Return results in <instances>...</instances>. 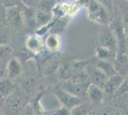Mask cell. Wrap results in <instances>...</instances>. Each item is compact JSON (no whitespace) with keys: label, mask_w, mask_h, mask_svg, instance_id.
<instances>
[{"label":"cell","mask_w":128,"mask_h":115,"mask_svg":"<svg viewBox=\"0 0 128 115\" xmlns=\"http://www.w3.org/2000/svg\"><path fill=\"white\" fill-rule=\"evenodd\" d=\"M88 18L92 22L100 24L102 26L109 25V16L105 7L96 0H90L87 9Z\"/></svg>","instance_id":"6da1fadb"},{"label":"cell","mask_w":128,"mask_h":115,"mask_svg":"<svg viewBox=\"0 0 128 115\" xmlns=\"http://www.w3.org/2000/svg\"><path fill=\"white\" fill-rule=\"evenodd\" d=\"M109 28L113 32L118 43V53H125L126 52V38H125V25L123 24L120 17L117 16L112 21L109 22Z\"/></svg>","instance_id":"7a4b0ae2"},{"label":"cell","mask_w":128,"mask_h":115,"mask_svg":"<svg viewBox=\"0 0 128 115\" xmlns=\"http://www.w3.org/2000/svg\"><path fill=\"white\" fill-rule=\"evenodd\" d=\"M100 32L98 35V46H102L109 50H112L118 53V43L113 32L110 30L109 26H103Z\"/></svg>","instance_id":"3957f363"},{"label":"cell","mask_w":128,"mask_h":115,"mask_svg":"<svg viewBox=\"0 0 128 115\" xmlns=\"http://www.w3.org/2000/svg\"><path fill=\"white\" fill-rule=\"evenodd\" d=\"M54 94L56 98L58 99L60 104H62V106H65L69 109H72L76 105L81 103V99L80 97H76L75 95L65 91L61 87H56V89H54Z\"/></svg>","instance_id":"277c9868"},{"label":"cell","mask_w":128,"mask_h":115,"mask_svg":"<svg viewBox=\"0 0 128 115\" xmlns=\"http://www.w3.org/2000/svg\"><path fill=\"white\" fill-rule=\"evenodd\" d=\"M6 19L11 27L17 29L24 25L23 20V13L20 6L11 7L6 9Z\"/></svg>","instance_id":"5b68a950"},{"label":"cell","mask_w":128,"mask_h":115,"mask_svg":"<svg viewBox=\"0 0 128 115\" xmlns=\"http://www.w3.org/2000/svg\"><path fill=\"white\" fill-rule=\"evenodd\" d=\"M88 86H86V83L84 82H78V81H65L62 82L61 88L64 89L65 91L80 98L83 94L86 93Z\"/></svg>","instance_id":"8992f818"},{"label":"cell","mask_w":128,"mask_h":115,"mask_svg":"<svg viewBox=\"0 0 128 115\" xmlns=\"http://www.w3.org/2000/svg\"><path fill=\"white\" fill-rule=\"evenodd\" d=\"M22 65L19 60L16 57H11L6 64V76L7 78L14 80L19 77L22 73Z\"/></svg>","instance_id":"52a82bcc"},{"label":"cell","mask_w":128,"mask_h":115,"mask_svg":"<svg viewBox=\"0 0 128 115\" xmlns=\"http://www.w3.org/2000/svg\"><path fill=\"white\" fill-rule=\"evenodd\" d=\"M86 70H87V74L89 76V79H90L92 84H95V85H98V86L102 88L103 84L105 83L106 80L108 79L106 75L102 71H100L96 65L88 66Z\"/></svg>","instance_id":"ba28073f"},{"label":"cell","mask_w":128,"mask_h":115,"mask_svg":"<svg viewBox=\"0 0 128 115\" xmlns=\"http://www.w3.org/2000/svg\"><path fill=\"white\" fill-rule=\"evenodd\" d=\"M123 78L124 77L120 75V74H115L113 76L109 77L106 80L105 83L103 84V86H102L104 93L111 94V95L117 93L118 89L120 88L123 81Z\"/></svg>","instance_id":"9c48e42d"},{"label":"cell","mask_w":128,"mask_h":115,"mask_svg":"<svg viewBox=\"0 0 128 115\" xmlns=\"http://www.w3.org/2000/svg\"><path fill=\"white\" fill-rule=\"evenodd\" d=\"M113 65L117 74L125 77L128 74V55L125 53H118Z\"/></svg>","instance_id":"30bf717a"},{"label":"cell","mask_w":128,"mask_h":115,"mask_svg":"<svg viewBox=\"0 0 128 115\" xmlns=\"http://www.w3.org/2000/svg\"><path fill=\"white\" fill-rule=\"evenodd\" d=\"M25 45H26V48L30 52H32L34 54H38L43 48V40L41 37L38 36V34L31 35L27 38Z\"/></svg>","instance_id":"8fae6325"},{"label":"cell","mask_w":128,"mask_h":115,"mask_svg":"<svg viewBox=\"0 0 128 115\" xmlns=\"http://www.w3.org/2000/svg\"><path fill=\"white\" fill-rule=\"evenodd\" d=\"M16 91V85L9 78H3L0 80V99L6 100Z\"/></svg>","instance_id":"7c38bea8"},{"label":"cell","mask_w":128,"mask_h":115,"mask_svg":"<svg viewBox=\"0 0 128 115\" xmlns=\"http://www.w3.org/2000/svg\"><path fill=\"white\" fill-rule=\"evenodd\" d=\"M16 92V91H14ZM8 101L7 105H6V112L8 115H17L18 112L21 110L22 102L19 97H14V93L12 94L10 97L6 99Z\"/></svg>","instance_id":"4fadbf2b"},{"label":"cell","mask_w":128,"mask_h":115,"mask_svg":"<svg viewBox=\"0 0 128 115\" xmlns=\"http://www.w3.org/2000/svg\"><path fill=\"white\" fill-rule=\"evenodd\" d=\"M86 94L88 95V97L90 99V101L94 104H100L102 103V101L104 98V91L102 87L92 84L87 87Z\"/></svg>","instance_id":"5bb4252c"},{"label":"cell","mask_w":128,"mask_h":115,"mask_svg":"<svg viewBox=\"0 0 128 115\" xmlns=\"http://www.w3.org/2000/svg\"><path fill=\"white\" fill-rule=\"evenodd\" d=\"M52 20H53L52 13H45V12L39 11L38 9L34 11V23H36V26L38 27V29L50 24Z\"/></svg>","instance_id":"9a60e30c"},{"label":"cell","mask_w":128,"mask_h":115,"mask_svg":"<svg viewBox=\"0 0 128 115\" xmlns=\"http://www.w3.org/2000/svg\"><path fill=\"white\" fill-rule=\"evenodd\" d=\"M45 46L51 52L58 51L61 46V40H60L58 35H56V34L49 35L45 39Z\"/></svg>","instance_id":"2e32d148"},{"label":"cell","mask_w":128,"mask_h":115,"mask_svg":"<svg viewBox=\"0 0 128 115\" xmlns=\"http://www.w3.org/2000/svg\"><path fill=\"white\" fill-rule=\"evenodd\" d=\"M96 58L98 60H108L113 62L115 60V58L117 56V52H114L112 50H109L107 48L102 47V46H98L96 48Z\"/></svg>","instance_id":"e0dca14e"},{"label":"cell","mask_w":128,"mask_h":115,"mask_svg":"<svg viewBox=\"0 0 128 115\" xmlns=\"http://www.w3.org/2000/svg\"><path fill=\"white\" fill-rule=\"evenodd\" d=\"M96 66L100 71H102L106 75L107 78L117 74V72H116L115 68H114V65H113V62H111V61L103 60H98L96 61Z\"/></svg>","instance_id":"ac0fdd59"},{"label":"cell","mask_w":128,"mask_h":115,"mask_svg":"<svg viewBox=\"0 0 128 115\" xmlns=\"http://www.w3.org/2000/svg\"><path fill=\"white\" fill-rule=\"evenodd\" d=\"M117 9L120 12V19L124 25L128 24V0H118L117 4Z\"/></svg>","instance_id":"d6986e66"},{"label":"cell","mask_w":128,"mask_h":115,"mask_svg":"<svg viewBox=\"0 0 128 115\" xmlns=\"http://www.w3.org/2000/svg\"><path fill=\"white\" fill-rule=\"evenodd\" d=\"M54 6H56V1L54 0H39L36 8L39 11L45 12V13H52Z\"/></svg>","instance_id":"ffe728a7"},{"label":"cell","mask_w":128,"mask_h":115,"mask_svg":"<svg viewBox=\"0 0 128 115\" xmlns=\"http://www.w3.org/2000/svg\"><path fill=\"white\" fill-rule=\"evenodd\" d=\"M89 106L85 104L80 103L71 109V115H88Z\"/></svg>","instance_id":"44dd1931"},{"label":"cell","mask_w":128,"mask_h":115,"mask_svg":"<svg viewBox=\"0 0 128 115\" xmlns=\"http://www.w3.org/2000/svg\"><path fill=\"white\" fill-rule=\"evenodd\" d=\"M128 93V74L123 78V81L120 84V88L118 89L116 95H123Z\"/></svg>","instance_id":"7402d4cb"},{"label":"cell","mask_w":128,"mask_h":115,"mask_svg":"<svg viewBox=\"0 0 128 115\" xmlns=\"http://www.w3.org/2000/svg\"><path fill=\"white\" fill-rule=\"evenodd\" d=\"M10 41V38L8 36V33L4 29H0V46L8 45Z\"/></svg>","instance_id":"603a6c76"},{"label":"cell","mask_w":128,"mask_h":115,"mask_svg":"<svg viewBox=\"0 0 128 115\" xmlns=\"http://www.w3.org/2000/svg\"><path fill=\"white\" fill-rule=\"evenodd\" d=\"M1 4L5 7L6 9L11 8V7H16V6H19L20 0H1Z\"/></svg>","instance_id":"cb8c5ba5"},{"label":"cell","mask_w":128,"mask_h":115,"mask_svg":"<svg viewBox=\"0 0 128 115\" xmlns=\"http://www.w3.org/2000/svg\"><path fill=\"white\" fill-rule=\"evenodd\" d=\"M39 0H20V3L23 4L25 7H29V8H32L36 9L38 5Z\"/></svg>","instance_id":"d4e9b609"},{"label":"cell","mask_w":128,"mask_h":115,"mask_svg":"<svg viewBox=\"0 0 128 115\" xmlns=\"http://www.w3.org/2000/svg\"><path fill=\"white\" fill-rule=\"evenodd\" d=\"M100 3H102V5L105 7L106 10H109L110 12H113V7H114V2L113 0H96Z\"/></svg>","instance_id":"484cf974"},{"label":"cell","mask_w":128,"mask_h":115,"mask_svg":"<svg viewBox=\"0 0 128 115\" xmlns=\"http://www.w3.org/2000/svg\"><path fill=\"white\" fill-rule=\"evenodd\" d=\"M53 115H71V109L65 107V106H61L60 108L56 110Z\"/></svg>","instance_id":"4316f807"},{"label":"cell","mask_w":128,"mask_h":115,"mask_svg":"<svg viewBox=\"0 0 128 115\" xmlns=\"http://www.w3.org/2000/svg\"><path fill=\"white\" fill-rule=\"evenodd\" d=\"M126 27L124 28V31H125V38H126V42L128 43V24L125 25Z\"/></svg>","instance_id":"83f0119b"},{"label":"cell","mask_w":128,"mask_h":115,"mask_svg":"<svg viewBox=\"0 0 128 115\" xmlns=\"http://www.w3.org/2000/svg\"><path fill=\"white\" fill-rule=\"evenodd\" d=\"M125 54L128 55V43H126V52H125Z\"/></svg>","instance_id":"f1b7e54d"},{"label":"cell","mask_w":128,"mask_h":115,"mask_svg":"<svg viewBox=\"0 0 128 115\" xmlns=\"http://www.w3.org/2000/svg\"><path fill=\"white\" fill-rule=\"evenodd\" d=\"M0 115H2V113H1V112H0Z\"/></svg>","instance_id":"f546056e"}]
</instances>
